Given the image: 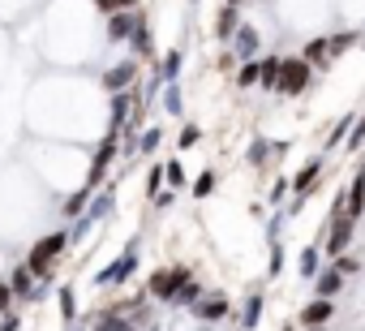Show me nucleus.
<instances>
[{"label": "nucleus", "mask_w": 365, "mask_h": 331, "mask_svg": "<svg viewBox=\"0 0 365 331\" xmlns=\"http://www.w3.org/2000/svg\"><path fill=\"white\" fill-rule=\"evenodd\" d=\"M65 245H69V228H52L48 237H39V241L31 245V254H26V271H31L35 280H52V271H56Z\"/></svg>", "instance_id": "nucleus-1"}, {"label": "nucleus", "mask_w": 365, "mask_h": 331, "mask_svg": "<svg viewBox=\"0 0 365 331\" xmlns=\"http://www.w3.org/2000/svg\"><path fill=\"white\" fill-rule=\"evenodd\" d=\"M314 86V69L301 61V56H279V78H275V91L279 95H305Z\"/></svg>", "instance_id": "nucleus-2"}, {"label": "nucleus", "mask_w": 365, "mask_h": 331, "mask_svg": "<svg viewBox=\"0 0 365 331\" xmlns=\"http://www.w3.org/2000/svg\"><path fill=\"white\" fill-rule=\"evenodd\" d=\"M185 280H190V267H180V263H176V267H159V271L146 280V292H150L155 301H168V305H172L176 288L185 284Z\"/></svg>", "instance_id": "nucleus-3"}, {"label": "nucleus", "mask_w": 365, "mask_h": 331, "mask_svg": "<svg viewBox=\"0 0 365 331\" xmlns=\"http://www.w3.org/2000/svg\"><path fill=\"white\" fill-rule=\"evenodd\" d=\"M133 271H138V241H129L125 254H120L116 263H108V267L95 275V284H99V288H116V284H125Z\"/></svg>", "instance_id": "nucleus-4"}, {"label": "nucleus", "mask_w": 365, "mask_h": 331, "mask_svg": "<svg viewBox=\"0 0 365 331\" xmlns=\"http://www.w3.org/2000/svg\"><path fill=\"white\" fill-rule=\"evenodd\" d=\"M352 241V215L344 211V194L335 198V211H331V233H327V254H344Z\"/></svg>", "instance_id": "nucleus-5"}, {"label": "nucleus", "mask_w": 365, "mask_h": 331, "mask_svg": "<svg viewBox=\"0 0 365 331\" xmlns=\"http://www.w3.org/2000/svg\"><path fill=\"white\" fill-rule=\"evenodd\" d=\"M5 284H9V292H14L22 305H35V301H43V284H35V275L26 271V263H18V267L9 271V280H5Z\"/></svg>", "instance_id": "nucleus-6"}, {"label": "nucleus", "mask_w": 365, "mask_h": 331, "mask_svg": "<svg viewBox=\"0 0 365 331\" xmlns=\"http://www.w3.org/2000/svg\"><path fill=\"white\" fill-rule=\"evenodd\" d=\"M112 159H116V138L108 133V138L99 142V151L91 155V168H86V190H91V194H95V190H99V181L108 177V168H112Z\"/></svg>", "instance_id": "nucleus-7"}, {"label": "nucleus", "mask_w": 365, "mask_h": 331, "mask_svg": "<svg viewBox=\"0 0 365 331\" xmlns=\"http://www.w3.org/2000/svg\"><path fill=\"white\" fill-rule=\"evenodd\" d=\"M133 78H138V61H120V65H112V69L103 73V91H108V95L129 91V86H133Z\"/></svg>", "instance_id": "nucleus-8"}, {"label": "nucleus", "mask_w": 365, "mask_h": 331, "mask_svg": "<svg viewBox=\"0 0 365 331\" xmlns=\"http://www.w3.org/2000/svg\"><path fill=\"white\" fill-rule=\"evenodd\" d=\"M190 310H194L202 322H220V318H228V297H224V292H211V297H198Z\"/></svg>", "instance_id": "nucleus-9"}, {"label": "nucleus", "mask_w": 365, "mask_h": 331, "mask_svg": "<svg viewBox=\"0 0 365 331\" xmlns=\"http://www.w3.org/2000/svg\"><path fill=\"white\" fill-rule=\"evenodd\" d=\"M258 48H262L258 31H254L250 22H241V26H237V35H232V52H237L241 61H254V56H258Z\"/></svg>", "instance_id": "nucleus-10"}, {"label": "nucleus", "mask_w": 365, "mask_h": 331, "mask_svg": "<svg viewBox=\"0 0 365 331\" xmlns=\"http://www.w3.org/2000/svg\"><path fill=\"white\" fill-rule=\"evenodd\" d=\"M133 26H138V9H133V14H125V9L108 14V39H112V44H125V39L133 35Z\"/></svg>", "instance_id": "nucleus-11"}, {"label": "nucleus", "mask_w": 365, "mask_h": 331, "mask_svg": "<svg viewBox=\"0 0 365 331\" xmlns=\"http://www.w3.org/2000/svg\"><path fill=\"white\" fill-rule=\"evenodd\" d=\"M112 207H116V194L112 190H103V194H91V203H86V211H82V220L95 228L99 220H108L112 215Z\"/></svg>", "instance_id": "nucleus-12"}, {"label": "nucleus", "mask_w": 365, "mask_h": 331, "mask_svg": "<svg viewBox=\"0 0 365 331\" xmlns=\"http://www.w3.org/2000/svg\"><path fill=\"white\" fill-rule=\"evenodd\" d=\"M344 211L356 220L361 211H365V163L356 168V177H352V185H348V198H344Z\"/></svg>", "instance_id": "nucleus-13"}, {"label": "nucleus", "mask_w": 365, "mask_h": 331, "mask_svg": "<svg viewBox=\"0 0 365 331\" xmlns=\"http://www.w3.org/2000/svg\"><path fill=\"white\" fill-rule=\"evenodd\" d=\"M331 318H335V305L322 301V297H314V301L301 310V327H322V322H331Z\"/></svg>", "instance_id": "nucleus-14"}, {"label": "nucleus", "mask_w": 365, "mask_h": 331, "mask_svg": "<svg viewBox=\"0 0 365 331\" xmlns=\"http://www.w3.org/2000/svg\"><path fill=\"white\" fill-rule=\"evenodd\" d=\"M129 44H133V56H138V61H150V56H155V44H150V26H146V18H142V14H138V26H133Z\"/></svg>", "instance_id": "nucleus-15"}, {"label": "nucleus", "mask_w": 365, "mask_h": 331, "mask_svg": "<svg viewBox=\"0 0 365 331\" xmlns=\"http://www.w3.org/2000/svg\"><path fill=\"white\" fill-rule=\"evenodd\" d=\"M339 288H344V275H339L335 267H327V271H318V275H314V292H318L322 301H331Z\"/></svg>", "instance_id": "nucleus-16"}, {"label": "nucleus", "mask_w": 365, "mask_h": 331, "mask_svg": "<svg viewBox=\"0 0 365 331\" xmlns=\"http://www.w3.org/2000/svg\"><path fill=\"white\" fill-rule=\"evenodd\" d=\"M237 26H241V9L224 5V9H220V18H215V35H220V39H232V35H237Z\"/></svg>", "instance_id": "nucleus-17"}, {"label": "nucleus", "mask_w": 365, "mask_h": 331, "mask_svg": "<svg viewBox=\"0 0 365 331\" xmlns=\"http://www.w3.org/2000/svg\"><path fill=\"white\" fill-rule=\"evenodd\" d=\"M258 318H262V292H250L245 305H241V331H254Z\"/></svg>", "instance_id": "nucleus-18"}, {"label": "nucleus", "mask_w": 365, "mask_h": 331, "mask_svg": "<svg viewBox=\"0 0 365 331\" xmlns=\"http://www.w3.org/2000/svg\"><path fill=\"white\" fill-rule=\"evenodd\" d=\"M275 78H279V56H262L258 61V86L262 91H275Z\"/></svg>", "instance_id": "nucleus-19"}, {"label": "nucleus", "mask_w": 365, "mask_h": 331, "mask_svg": "<svg viewBox=\"0 0 365 331\" xmlns=\"http://www.w3.org/2000/svg\"><path fill=\"white\" fill-rule=\"evenodd\" d=\"M56 301H61V318H65V322H73V318H78V288H73V284H61Z\"/></svg>", "instance_id": "nucleus-20"}, {"label": "nucleus", "mask_w": 365, "mask_h": 331, "mask_svg": "<svg viewBox=\"0 0 365 331\" xmlns=\"http://www.w3.org/2000/svg\"><path fill=\"white\" fill-rule=\"evenodd\" d=\"M180 65H185V52H180V48H172V52H168V56L159 61V78H163V82H176Z\"/></svg>", "instance_id": "nucleus-21"}, {"label": "nucleus", "mask_w": 365, "mask_h": 331, "mask_svg": "<svg viewBox=\"0 0 365 331\" xmlns=\"http://www.w3.org/2000/svg\"><path fill=\"white\" fill-rule=\"evenodd\" d=\"M301 61H305L309 69H314V65H327V61H331V56H327V39H309V44L301 48Z\"/></svg>", "instance_id": "nucleus-22"}, {"label": "nucleus", "mask_w": 365, "mask_h": 331, "mask_svg": "<svg viewBox=\"0 0 365 331\" xmlns=\"http://www.w3.org/2000/svg\"><path fill=\"white\" fill-rule=\"evenodd\" d=\"M86 203H91V190H86V185H82V190H73V194H69V198H65V203H61V211H65V215H69V220H78V215H82V211H86Z\"/></svg>", "instance_id": "nucleus-23"}, {"label": "nucleus", "mask_w": 365, "mask_h": 331, "mask_svg": "<svg viewBox=\"0 0 365 331\" xmlns=\"http://www.w3.org/2000/svg\"><path fill=\"white\" fill-rule=\"evenodd\" d=\"M95 331H138V322H133L129 314H112V310H108V314L99 318V327H95Z\"/></svg>", "instance_id": "nucleus-24"}, {"label": "nucleus", "mask_w": 365, "mask_h": 331, "mask_svg": "<svg viewBox=\"0 0 365 331\" xmlns=\"http://www.w3.org/2000/svg\"><path fill=\"white\" fill-rule=\"evenodd\" d=\"M361 44V35L356 31H344V35H335V39H327V56H344L348 48H356Z\"/></svg>", "instance_id": "nucleus-25"}, {"label": "nucleus", "mask_w": 365, "mask_h": 331, "mask_svg": "<svg viewBox=\"0 0 365 331\" xmlns=\"http://www.w3.org/2000/svg\"><path fill=\"white\" fill-rule=\"evenodd\" d=\"M297 267H301V275H305V280H314V275L322 271V254H318L314 245H305V250H301V263H297Z\"/></svg>", "instance_id": "nucleus-26"}, {"label": "nucleus", "mask_w": 365, "mask_h": 331, "mask_svg": "<svg viewBox=\"0 0 365 331\" xmlns=\"http://www.w3.org/2000/svg\"><path fill=\"white\" fill-rule=\"evenodd\" d=\"M163 108H168L172 116L185 112V99H180V82H163Z\"/></svg>", "instance_id": "nucleus-27"}, {"label": "nucleus", "mask_w": 365, "mask_h": 331, "mask_svg": "<svg viewBox=\"0 0 365 331\" xmlns=\"http://www.w3.org/2000/svg\"><path fill=\"white\" fill-rule=\"evenodd\" d=\"M159 142H163V129H159V125H155V129H142V138H138V155H155Z\"/></svg>", "instance_id": "nucleus-28"}, {"label": "nucleus", "mask_w": 365, "mask_h": 331, "mask_svg": "<svg viewBox=\"0 0 365 331\" xmlns=\"http://www.w3.org/2000/svg\"><path fill=\"white\" fill-rule=\"evenodd\" d=\"M202 297V284H194V280H185V284H180L176 288V297H172V305H194Z\"/></svg>", "instance_id": "nucleus-29"}, {"label": "nucleus", "mask_w": 365, "mask_h": 331, "mask_svg": "<svg viewBox=\"0 0 365 331\" xmlns=\"http://www.w3.org/2000/svg\"><path fill=\"white\" fill-rule=\"evenodd\" d=\"M163 181H168L172 190H180V185H185V168H180L176 159H168V163H163Z\"/></svg>", "instance_id": "nucleus-30"}, {"label": "nucleus", "mask_w": 365, "mask_h": 331, "mask_svg": "<svg viewBox=\"0 0 365 331\" xmlns=\"http://www.w3.org/2000/svg\"><path fill=\"white\" fill-rule=\"evenodd\" d=\"M237 86H241V91L258 86V61H245V65H241V73H237Z\"/></svg>", "instance_id": "nucleus-31"}, {"label": "nucleus", "mask_w": 365, "mask_h": 331, "mask_svg": "<svg viewBox=\"0 0 365 331\" xmlns=\"http://www.w3.org/2000/svg\"><path fill=\"white\" fill-rule=\"evenodd\" d=\"M211 194H215V173H202L194 181V198H211Z\"/></svg>", "instance_id": "nucleus-32"}, {"label": "nucleus", "mask_w": 365, "mask_h": 331, "mask_svg": "<svg viewBox=\"0 0 365 331\" xmlns=\"http://www.w3.org/2000/svg\"><path fill=\"white\" fill-rule=\"evenodd\" d=\"M284 224H288V211H275V215H271V224H267V241H271V245L279 241V233H284Z\"/></svg>", "instance_id": "nucleus-33"}, {"label": "nucleus", "mask_w": 365, "mask_h": 331, "mask_svg": "<svg viewBox=\"0 0 365 331\" xmlns=\"http://www.w3.org/2000/svg\"><path fill=\"white\" fill-rule=\"evenodd\" d=\"M159 190H163V163H155V168H150V173H146V194H150V198H155V194H159Z\"/></svg>", "instance_id": "nucleus-34"}, {"label": "nucleus", "mask_w": 365, "mask_h": 331, "mask_svg": "<svg viewBox=\"0 0 365 331\" xmlns=\"http://www.w3.org/2000/svg\"><path fill=\"white\" fill-rule=\"evenodd\" d=\"M267 151H271V142H262V138H258V142H250V155H245V159L258 168V163H267Z\"/></svg>", "instance_id": "nucleus-35"}, {"label": "nucleus", "mask_w": 365, "mask_h": 331, "mask_svg": "<svg viewBox=\"0 0 365 331\" xmlns=\"http://www.w3.org/2000/svg\"><path fill=\"white\" fill-rule=\"evenodd\" d=\"M348 129H352V116H344V121H339V125L331 129V138H327V146H339V142L348 138Z\"/></svg>", "instance_id": "nucleus-36"}, {"label": "nucleus", "mask_w": 365, "mask_h": 331, "mask_svg": "<svg viewBox=\"0 0 365 331\" xmlns=\"http://www.w3.org/2000/svg\"><path fill=\"white\" fill-rule=\"evenodd\" d=\"M284 258H288V254H284V245L275 241V245H271V263H267V271H271V275H279V271H284Z\"/></svg>", "instance_id": "nucleus-37"}, {"label": "nucleus", "mask_w": 365, "mask_h": 331, "mask_svg": "<svg viewBox=\"0 0 365 331\" xmlns=\"http://www.w3.org/2000/svg\"><path fill=\"white\" fill-rule=\"evenodd\" d=\"M331 267H335L339 275H356V271H361V263H356V258H344V254H335V263H331Z\"/></svg>", "instance_id": "nucleus-38"}, {"label": "nucleus", "mask_w": 365, "mask_h": 331, "mask_svg": "<svg viewBox=\"0 0 365 331\" xmlns=\"http://www.w3.org/2000/svg\"><path fill=\"white\" fill-rule=\"evenodd\" d=\"M361 142H365V112H361V116H356V125H352V129H348V146H352V151H356V146H361Z\"/></svg>", "instance_id": "nucleus-39"}, {"label": "nucleus", "mask_w": 365, "mask_h": 331, "mask_svg": "<svg viewBox=\"0 0 365 331\" xmlns=\"http://www.w3.org/2000/svg\"><path fill=\"white\" fill-rule=\"evenodd\" d=\"M267 198H271V207H284V203H288V181H275Z\"/></svg>", "instance_id": "nucleus-40"}, {"label": "nucleus", "mask_w": 365, "mask_h": 331, "mask_svg": "<svg viewBox=\"0 0 365 331\" xmlns=\"http://www.w3.org/2000/svg\"><path fill=\"white\" fill-rule=\"evenodd\" d=\"M198 138H202V129H198V125H185V129H180V151H190Z\"/></svg>", "instance_id": "nucleus-41"}, {"label": "nucleus", "mask_w": 365, "mask_h": 331, "mask_svg": "<svg viewBox=\"0 0 365 331\" xmlns=\"http://www.w3.org/2000/svg\"><path fill=\"white\" fill-rule=\"evenodd\" d=\"M0 331H22V314H0Z\"/></svg>", "instance_id": "nucleus-42"}, {"label": "nucleus", "mask_w": 365, "mask_h": 331, "mask_svg": "<svg viewBox=\"0 0 365 331\" xmlns=\"http://www.w3.org/2000/svg\"><path fill=\"white\" fill-rule=\"evenodd\" d=\"M14 310V292H9V284L0 280V314H9Z\"/></svg>", "instance_id": "nucleus-43"}, {"label": "nucleus", "mask_w": 365, "mask_h": 331, "mask_svg": "<svg viewBox=\"0 0 365 331\" xmlns=\"http://www.w3.org/2000/svg\"><path fill=\"white\" fill-rule=\"evenodd\" d=\"M172 198H176V190H159V194H155V198H150V203H155V207H159V211H163V207H172Z\"/></svg>", "instance_id": "nucleus-44"}, {"label": "nucleus", "mask_w": 365, "mask_h": 331, "mask_svg": "<svg viewBox=\"0 0 365 331\" xmlns=\"http://www.w3.org/2000/svg\"><path fill=\"white\" fill-rule=\"evenodd\" d=\"M95 9L99 14H116V0H95Z\"/></svg>", "instance_id": "nucleus-45"}, {"label": "nucleus", "mask_w": 365, "mask_h": 331, "mask_svg": "<svg viewBox=\"0 0 365 331\" xmlns=\"http://www.w3.org/2000/svg\"><path fill=\"white\" fill-rule=\"evenodd\" d=\"M116 9H125V14H133V9H138V0H116Z\"/></svg>", "instance_id": "nucleus-46"}, {"label": "nucleus", "mask_w": 365, "mask_h": 331, "mask_svg": "<svg viewBox=\"0 0 365 331\" xmlns=\"http://www.w3.org/2000/svg\"><path fill=\"white\" fill-rule=\"evenodd\" d=\"M228 5H232V9H241V5H245V0H228Z\"/></svg>", "instance_id": "nucleus-47"}, {"label": "nucleus", "mask_w": 365, "mask_h": 331, "mask_svg": "<svg viewBox=\"0 0 365 331\" xmlns=\"http://www.w3.org/2000/svg\"><path fill=\"white\" fill-rule=\"evenodd\" d=\"M69 331H86V327H69Z\"/></svg>", "instance_id": "nucleus-48"}, {"label": "nucleus", "mask_w": 365, "mask_h": 331, "mask_svg": "<svg viewBox=\"0 0 365 331\" xmlns=\"http://www.w3.org/2000/svg\"><path fill=\"white\" fill-rule=\"evenodd\" d=\"M305 331H322V327H305Z\"/></svg>", "instance_id": "nucleus-49"}]
</instances>
